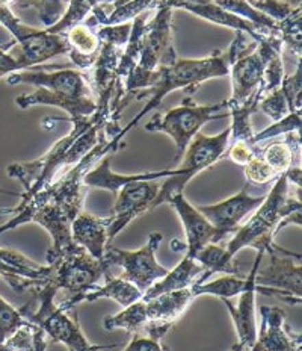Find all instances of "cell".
<instances>
[{"label":"cell","instance_id":"obj_23","mask_svg":"<svg viewBox=\"0 0 302 351\" xmlns=\"http://www.w3.org/2000/svg\"><path fill=\"white\" fill-rule=\"evenodd\" d=\"M259 145V155L277 174H283L294 165V158L301 150V132L286 134L284 140L270 143L266 147Z\"/></svg>","mask_w":302,"mask_h":351},{"label":"cell","instance_id":"obj_22","mask_svg":"<svg viewBox=\"0 0 302 351\" xmlns=\"http://www.w3.org/2000/svg\"><path fill=\"white\" fill-rule=\"evenodd\" d=\"M204 271L203 267L195 259L189 258V256H183V259L179 262L174 269H171L158 280L154 285L147 289L142 295V300H150L153 297H158L160 294H166V292H174L192 287L197 283L198 277Z\"/></svg>","mask_w":302,"mask_h":351},{"label":"cell","instance_id":"obj_21","mask_svg":"<svg viewBox=\"0 0 302 351\" xmlns=\"http://www.w3.org/2000/svg\"><path fill=\"white\" fill-rule=\"evenodd\" d=\"M255 295H257V282L249 285L240 294L238 304H233L230 300H223L227 306L233 324L238 333V342L242 343L248 351L254 346L257 338V318H255Z\"/></svg>","mask_w":302,"mask_h":351},{"label":"cell","instance_id":"obj_26","mask_svg":"<svg viewBox=\"0 0 302 351\" xmlns=\"http://www.w3.org/2000/svg\"><path fill=\"white\" fill-rule=\"evenodd\" d=\"M159 5L160 0H116L110 5V14L105 26L130 23L142 12L156 10Z\"/></svg>","mask_w":302,"mask_h":351},{"label":"cell","instance_id":"obj_4","mask_svg":"<svg viewBox=\"0 0 302 351\" xmlns=\"http://www.w3.org/2000/svg\"><path fill=\"white\" fill-rule=\"evenodd\" d=\"M228 117L225 100L215 105H198L192 97H185L179 106L165 114H156L145 124V130L166 134L175 145V162L181 159L194 136L205 123Z\"/></svg>","mask_w":302,"mask_h":351},{"label":"cell","instance_id":"obj_8","mask_svg":"<svg viewBox=\"0 0 302 351\" xmlns=\"http://www.w3.org/2000/svg\"><path fill=\"white\" fill-rule=\"evenodd\" d=\"M162 241H164V235L160 232H153L149 235L145 245L139 250L130 252L108 245L103 261L109 267L123 268V279L134 283L141 292H145L168 273V269L162 267L156 258Z\"/></svg>","mask_w":302,"mask_h":351},{"label":"cell","instance_id":"obj_2","mask_svg":"<svg viewBox=\"0 0 302 351\" xmlns=\"http://www.w3.org/2000/svg\"><path fill=\"white\" fill-rule=\"evenodd\" d=\"M231 61L233 52L231 49L228 47L227 52L215 50L210 56L201 58V60H180L179 58L173 65L154 70L149 90H145L136 96L138 100L150 97L149 104L141 109V112H138L135 115V119L131 120L126 128L120 130V134L114 136V140L118 143H123L124 136H126L147 114L160 106V104L169 93H173L175 90H183L186 94H194L205 80L228 76Z\"/></svg>","mask_w":302,"mask_h":351},{"label":"cell","instance_id":"obj_19","mask_svg":"<svg viewBox=\"0 0 302 351\" xmlns=\"http://www.w3.org/2000/svg\"><path fill=\"white\" fill-rule=\"evenodd\" d=\"M71 238L75 244L82 247L95 259H103L108 243V217L100 218L86 212L73 219L71 223Z\"/></svg>","mask_w":302,"mask_h":351},{"label":"cell","instance_id":"obj_32","mask_svg":"<svg viewBox=\"0 0 302 351\" xmlns=\"http://www.w3.org/2000/svg\"><path fill=\"white\" fill-rule=\"evenodd\" d=\"M281 90L289 104L290 112L302 111V97H301V88H302V71H301V61H298L297 71L292 76H284L281 82Z\"/></svg>","mask_w":302,"mask_h":351},{"label":"cell","instance_id":"obj_18","mask_svg":"<svg viewBox=\"0 0 302 351\" xmlns=\"http://www.w3.org/2000/svg\"><path fill=\"white\" fill-rule=\"evenodd\" d=\"M142 295L144 292L139 291L134 283L123 279V277H114L112 274H108L105 277V285H103V287L95 285V287L82 292L80 295L70 297L67 300H64V302H59V306L70 312L75 309L79 303L97 302V300L101 298H109L114 300V302H116L123 307H127L138 302V300H141Z\"/></svg>","mask_w":302,"mask_h":351},{"label":"cell","instance_id":"obj_13","mask_svg":"<svg viewBox=\"0 0 302 351\" xmlns=\"http://www.w3.org/2000/svg\"><path fill=\"white\" fill-rule=\"evenodd\" d=\"M47 69H27L11 73L6 77V82L10 85H32L36 88H44V90L51 93H64L71 94L77 97H94L91 85L88 82L86 75L79 70L70 69H58L47 71Z\"/></svg>","mask_w":302,"mask_h":351},{"label":"cell","instance_id":"obj_36","mask_svg":"<svg viewBox=\"0 0 302 351\" xmlns=\"http://www.w3.org/2000/svg\"><path fill=\"white\" fill-rule=\"evenodd\" d=\"M49 338L44 332L41 330L40 327H35L34 328V346L31 351H46L47 346H49Z\"/></svg>","mask_w":302,"mask_h":351},{"label":"cell","instance_id":"obj_30","mask_svg":"<svg viewBox=\"0 0 302 351\" xmlns=\"http://www.w3.org/2000/svg\"><path fill=\"white\" fill-rule=\"evenodd\" d=\"M259 111L266 114L272 121L281 120L286 115L290 114L289 104H287V99L284 96L281 86H279L278 90L269 93L268 96H264L260 100Z\"/></svg>","mask_w":302,"mask_h":351},{"label":"cell","instance_id":"obj_9","mask_svg":"<svg viewBox=\"0 0 302 351\" xmlns=\"http://www.w3.org/2000/svg\"><path fill=\"white\" fill-rule=\"evenodd\" d=\"M154 11H156L154 16L147 20L144 27L141 53L138 61V67L149 71L168 67L179 60L174 47V10L171 6L160 3Z\"/></svg>","mask_w":302,"mask_h":351},{"label":"cell","instance_id":"obj_20","mask_svg":"<svg viewBox=\"0 0 302 351\" xmlns=\"http://www.w3.org/2000/svg\"><path fill=\"white\" fill-rule=\"evenodd\" d=\"M110 156L112 155L103 158L97 165H94L92 170L85 174L84 185L86 188H100L116 194L118 189L131 180H160L171 178V176H177V168H174V170L151 171L141 174H118L114 173L112 168H110Z\"/></svg>","mask_w":302,"mask_h":351},{"label":"cell","instance_id":"obj_39","mask_svg":"<svg viewBox=\"0 0 302 351\" xmlns=\"http://www.w3.org/2000/svg\"><path fill=\"white\" fill-rule=\"evenodd\" d=\"M231 351H247V350H245L244 346H242V343L238 342V343H236V346L231 348Z\"/></svg>","mask_w":302,"mask_h":351},{"label":"cell","instance_id":"obj_24","mask_svg":"<svg viewBox=\"0 0 302 351\" xmlns=\"http://www.w3.org/2000/svg\"><path fill=\"white\" fill-rule=\"evenodd\" d=\"M147 324H149V318H147V307L142 298L138 300L134 304L124 307L116 315L108 317L103 321V326H105L106 330L123 328V330L131 335H142Z\"/></svg>","mask_w":302,"mask_h":351},{"label":"cell","instance_id":"obj_27","mask_svg":"<svg viewBox=\"0 0 302 351\" xmlns=\"http://www.w3.org/2000/svg\"><path fill=\"white\" fill-rule=\"evenodd\" d=\"M301 119H302V111L290 112L289 115H286L284 119L272 123L270 126L263 129L262 132H259V134H254L249 144H260L268 140H272V138H277L279 135L292 134V132H301V121H302Z\"/></svg>","mask_w":302,"mask_h":351},{"label":"cell","instance_id":"obj_12","mask_svg":"<svg viewBox=\"0 0 302 351\" xmlns=\"http://www.w3.org/2000/svg\"><path fill=\"white\" fill-rule=\"evenodd\" d=\"M263 200L264 195L255 197L249 194L247 184L236 195L228 197V199L215 204L198 206L197 209L215 228V244H219L224 238L238 230L247 221V218L251 217L253 212L260 206Z\"/></svg>","mask_w":302,"mask_h":351},{"label":"cell","instance_id":"obj_40","mask_svg":"<svg viewBox=\"0 0 302 351\" xmlns=\"http://www.w3.org/2000/svg\"><path fill=\"white\" fill-rule=\"evenodd\" d=\"M248 3H253V2H257V0H247Z\"/></svg>","mask_w":302,"mask_h":351},{"label":"cell","instance_id":"obj_35","mask_svg":"<svg viewBox=\"0 0 302 351\" xmlns=\"http://www.w3.org/2000/svg\"><path fill=\"white\" fill-rule=\"evenodd\" d=\"M21 70L23 69H21V65L18 64L17 58L6 52V49L0 47V77L8 76L11 73L21 71Z\"/></svg>","mask_w":302,"mask_h":351},{"label":"cell","instance_id":"obj_14","mask_svg":"<svg viewBox=\"0 0 302 351\" xmlns=\"http://www.w3.org/2000/svg\"><path fill=\"white\" fill-rule=\"evenodd\" d=\"M262 323L254 346L248 351H301V336L286 324V313L279 307H260Z\"/></svg>","mask_w":302,"mask_h":351},{"label":"cell","instance_id":"obj_34","mask_svg":"<svg viewBox=\"0 0 302 351\" xmlns=\"http://www.w3.org/2000/svg\"><path fill=\"white\" fill-rule=\"evenodd\" d=\"M124 351H165L159 339H154L151 336L145 335H134V339Z\"/></svg>","mask_w":302,"mask_h":351},{"label":"cell","instance_id":"obj_11","mask_svg":"<svg viewBox=\"0 0 302 351\" xmlns=\"http://www.w3.org/2000/svg\"><path fill=\"white\" fill-rule=\"evenodd\" d=\"M293 258L301 259V254L290 253L277 247L275 250L268 252V262H260L257 269L255 282L260 287L274 288L289 298V304H301L302 282L301 265L294 263Z\"/></svg>","mask_w":302,"mask_h":351},{"label":"cell","instance_id":"obj_16","mask_svg":"<svg viewBox=\"0 0 302 351\" xmlns=\"http://www.w3.org/2000/svg\"><path fill=\"white\" fill-rule=\"evenodd\" d=\"M99 25L92 16H88L84 21L71 26L65 32V40L68 43V58L79 70L90 71L100 52Z\"/></svg>","mask_w":302,"mask_h":351},{"label":"cell","instance_id":"obj_25","mask_svg":"<svg viewBox=\"0 0 302 351\" xmlns=\"http://www.w3.org/2000/svg\"><path fill=\"white\" fill-rule=\"evenodd\" d=\"M116 0H68L67 11L59 17L53 25L46 27L50 34H65L71 26L84 21L91 16L95 8L103 3H114Z\"/></svg>","mask_w":302,"mask_h":351},{"label":"cell","instance_id":"obj_33","mask_svg":"<svg viewBox=\"0 0 302 351\" xmlns=\"http://www.w3.org/2000/svg\"><path fill=\"white\" fill-rule=\"evenodd\" d=\"M257 150H259V145L257 144H249L248 141H233L231 145H228L225 155L234 164L245 167L257 155Z\"/></svg>","mask_w":302,"mask_h":351},{"label":"cell","instance_id":"obj_37","mask_svg":"<svg viewBox=\"0 0 302 351\" xmlns=\"http://www.w3.org/2000/svg\"><path fill=\"white\" fill-rule=\"evenodd\" d=\"M281 2L293 6V8H301V0H281Z\"/></svg>","mask_w":302,"mask_h":351},{"label":"cell","instance_id":"obj_31","mask_svg":"<svg viewBox=\"0 0 302 351\" xmlns=\"http://www.w3.org/2000/svg\"><path fill=\"white\" fill-rule=\"evenodd\" d=\"M244 171H245V178L248 180V184H254V185H266L272 180L275 182V179L279 176L272 170V168L266 164V160L259 155V150H257V155L244 167Z\"/></svg>","mask_w":302,"mask_h":351},{"label":"cell","instance_id":"obj_5","mask_svg":"<svg viewBox=\"0 0 302 351\" xmlns=\"http://www.w3.org/2000/svg\"><path fill=\"white\" fill-rule=\"evenodd\" d=\"M230 126L213 136L203 135L201 132H198L183 153L180 159L181 164L177 167V176L166 178L164 184H160L158 197L153 203V209L166 203L173 195L181 194L185 191V186L197 174L207 170L223 159L228 145H230Z\"/></svg>","mask_w":302,"mask_h":351},{"label":"cell","instance_id":"obj_10","mask_svg":"<svg viewBox=\"0 0 302 351\" xmlns=\"http://www.w3.org/2000/svg\"><path fill=\"white\" fill-rule=\"evenodd\" d=\"M160 189L159 180H131L116 191V200L108 217V243L120 235L127 226L149 210H153Z\"/></svg>","mask_w":302,"mask_h":351},{"label":"cell","instance_id":"obj_7","mask_svg":"<svg viewBox=\"0 0 302 351\" xmlns=\"http://www.w3.org/2000/svg\"><path fill=\"white\" fill-rule=\"evenodd\" d=\"M47 265L51 268L49 282L56 291L68 292L70 297L80 295L110 274V267L105 261L92 258L79 245L71 247L58 258L49 261Z\"/></svg>","mask_w":302,"mask_h":351},{"label":"cell","instance_id":"obj_17","mask_svg":"<svg viewBox=\"0 0 302 351\" xmlns=\"http://www.w3.org/2000/svg\"><path fill=\"white\" fill-rule=\"evenodd\" d=\"M16 105L21 109H27L35 105H47L62 109L68 114V121L91 117L97 109L95 97H77L71 94L51 93L44 88H36L32 94H25L16 99Z\"/></svg>","mask_w":302,"mask_h":351},{"label":"cell","instance_id":"obj_15","mask_svg":"<svg viewBox=\"0 0 302 351\" xmlns=\"http://www.w3.org/2000/svg\"><path fill=\"white\" fill-rule=\"evenodd\" d=\"M166 203L171 204L174 210L179 215L183 230H185L186 243L185 245L186 256L195 259L197 253L209 244H215L216 230L207 221L200 210H198L192 203L186 200L185 194H175Z\"/></svg>","mask_w":302,"mask_h":351},{"label":"cell","instance_id":"obj_28","mask_svg":"<svg viewBox=\"0 0 302 351\" xmlns=\"http://www.w3.org/2000/svg\"><path fill=\"white\" fill-rule=\"evenodd\" d=\"M26 326H32V323H29L18 309L0 297V348L18 328Z\"/></svg>","mask_w":302,"mask_h":351},{"label":"cell","instance_id":"obj_29","mask_svg":"<svg viewBox=\"0 0 302 351\" xmlns=\"http://www.w3.org/2000/svg\"><path fill=\"white\" fill-rule=\"evenodd\" d=\"M0 279L5 280L14 291L20 292V294H23V292L29 289L32 291L36 287H41V283L36 282L32 276L11 267L2 261H0Z\"/></svg>","mask_w":302,"mask_h":351},{"label":"cell","instance_id":"obj_3","mask_svg":"<svg viewBox=\"0 0 302 351\" xmlns=\"http://www.w3.org/2000/svg\"><path fill=\"white\" fill-rule=\"evenodd\" d=\"M32 291L35 294L34 302L38 303V307L32 311L31 307L25 304L18 311L29 323L40 327L50 341L64 343L70 351H106L116 347L92 346L80 330L77 321L68 317V311L62 309L59 303H55L58 291L50 282L36 287Z\"/></svg>","mask_w":302,"mask_h":351},{"label":"cell","instance_id":"obj_6","mask_svg":"<svg viewBox=\"0 0 302 351\" xmlns=\"http://www.w3.org/2000/svg\"><path fill=\"white\" fill-rule=\"evenodd\" d=\"M0 25L12 35V44L18 46L17 61L21 69H34L55 56L67 55L68 43L64 34H50L23 23L11 6H0Z\"/></svg>","mask_w":302,"mask_h":351},{"label":"cell","instance_id":"obj_38","mask_svg":"<svg viewBox=\"0 0 302 351\" xmlns=\"http://www.w3.org/2000/svg\"><path fill=\"white\" fill-rule=\"evenodd\" d=\"M18 0H0V6H11L12 3H17Z\"/></svg>","mask_w":302,"mask_h":351},{"label":"cell","instance_id":"obj_1","mask_svg":"<svg viewBox=\"0 0 302 351\" xmlns=\"http://www.w3.org/2000/svg\"><path fill=\"white\" fill-rule=\"evenodd\" d=\"M289 224L301 226V199L290 195V180L287 173L279 174L270 191L251 217L234 232L228 241L225 258L234 262V256L244 248L270 252L278 247L274 243L277 233Z\"/></svg>","mask_w":302,"mask_h":351}]
</instances>
